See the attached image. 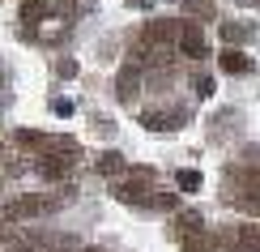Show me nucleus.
Wrapping results in <instances>:
<instances>
[{
	"label": "nucleus",
	"mask_w": 260,
	"mask_h": 252,
	"mask_svg": "<svg viewBox=\"0 0 260 252\" xmlns=\"http://www.w3.org/2000/svg\"><path fill=\"white\" fill-rule=\"evenodd\" d=\"M5 77H9V73H5V64H0V86H5Z\"/></svg>",
	"instance_id": "f3484780"
},
{
	"label": "nucleus",
	"mask_w": 260,
	"mask_h": 252,
	"mask_svg": "<svg viewBox=\"0 0 260 252\" xmlns=\"http://www.w3.org/2000/svg\"><path fill=\"white\" fill-rule=\"evenodd\" d=\"M0 188H5V180H0Z\"/></svg>",
	"instance_id": "aec40b11"
},
{
	"label": "nucleus",
	"mask_w": 260,
	"mask_h": 252,
	"mask_svg": "<svg viewBox=\"0 0 260 252\" xmlns=\"http://www.w3.org/2000/svg\"><path fill=\"white\" fill-rule=\"evenodd\" d=\"M192 86H197V94H213V81L209 77H192Z\"/></svg>",
	"instance_id": "2eb2a0df"
},
{
	"label": "nucleus",
	"mask_w": 260,
	"mask_h": 252,
	"mask_svg": "<svg viewBox=\"0 0 260 252\" xmlns=\"http://www.w3.org/2000/svg\"><path fill=\"white\" fill-rule=\"evenodd\" d=\"M149 188H154V171H149V167H137V171H128L124 175V180H115V201H128V205H149V201H154V192H149Z\"/></svg>",
	"instance_id": "f03ea898"
},
{
	"label": "nucleus",
	"mask_w": 260,
	"mask_h": 252,
	"mask_svg": "<svg viewBox=\"0 0 260 252\" xmlns=\"http://www.w3.org/2000/svg\"><path fill=\"white\" fill-rule=\"evenodd\" d=\"M51 13H73V5H64V0H21L26 26H39V21H47Z\"/></svg>",
	"instance_id": "20e7f679"
},
{
	"label": "nucleus",
	"mask_w": 260,
	"mask_h": 252,
	"mask_svg": "<svg viewBox=\"0 0 260 252\" xmlns=\"http://www.w3.org/2000/svg\"><path fill=\"white\" fill-rule=\"evenodd\" d=\"M222 35H226V43H247V39H252V26H239V21H226V26H222Z\"/></svg>",
	"instance_id": "ddd939ff"
},
{
	"label": "nucleus",
	"mask_w": 260,
	"mask_h": 252,
	"mask_svg": "<svg viewBox=\"0 0 260 252\" xmlns=\"http://www.w3.org/2000/svg\"><path fill=\"white\" fill-rule=\"evenodd\" d=\"M205 231V218L197 214V210H183L179 218H175V227H171V235H179V239H188V235H201Z\"/></svg>",
	"instance_id": "0eeeda50"
},
{
	"label": "nucleus",
	"mask_w": 260,
	"mask_h": 252,
	"mask_svg": "<svg viewBox=\"0 0 260 252\" xmlns=\"http://www.w3.org/2000/svg\"><path fill=\"white\" fill-rule=\"evenodd\" d=\"M175 35H179V51H183L188 60H205V51H209V43H205V35H201L197 26H179Z\"/></svg>",
	"instance_id": "39448f33"
},
{
	"label": "nucleus",
	"mask_w": 260,
	"mask_h": 252,
	"mask_svg": "<svg viewBox=\"0 0 260 252\" xmlns=\"http://www.w3.org/2000/svg\"><path fill=\"white\" fill-rule=\"evenodd\" d=\"M13 239H17V231L9 222H0V244H13Z\"/></svg>",
	"instance_id": "dca6fc26"
},
{
	"label": "nucleus",
	"mask_w": 260,
	"mask_h": 252,
	"mask_svg": "<svg viewBox=\"0 0 260 252\" xmlns=\"http://www.w3.org/2000/svg\"><path fill=\"white\" fill-rule=\"evenodd\" d=\"M141 124L149 128V133H171V128L183 124V116H162V111H145L141 116Z\"/></svg>",
	"instance_id": "1a4fd4ad"
},
{
	"label": "nucleus",
	"mask_w": 260,
	"mask_h": 252,
	"mask_svg": "<svg viewBox=\"0 0 260 252\" xmlns=\"http://www.w3.org/2000/svg\"><path fill=\"white\" fill-rule=\"evenodd\" d=\"M0 158H5V146H0Z\"/></svg>",
	"instance_id": "6ab92c4d"
},
{
	"label": "nucleus",
	"mask_w": 260,
	"mask_h": 252,
	"mask_svg": "<svg viewBox=\"0 0 260 252\" xmlns=\"http://www.w3.org/2000/svg\"><path fill=\"white\" fill-rule=\"evenodd\" d=\"M175 184H179L183 192H197V188H201V171H179V175H175Z\"/></svg>",
	"instance_id": "4468645a"
},
{
	"label": "nucleus",
	"mask_w": 260,
	"mask_h": 252,
	"mask_svg": "<svg viewBox=\"0 0 260 252\" xmlns=\"http://www.w3.org/2000/svg\"><path fill=\"white\" fill-rule=\"evenodd\" d=\"M81 252H99V248H81Z\"/></svg>",
	"instance_id": "a211bd4d"
},
{
	"label": "nucleus",
	"mask_w": 260,
	"mask_h": 252,
	"mask_svg": "<svg viewBox=\"0 0 260 252\" xmlns=\"http://www.w3.org/2000/svg\"><path fill=\"white\" fill-rule=\"evenodd\" d=\"M222 73H252V60H247L243 56V51H226V56H222Z\"/></svg>",
	"instance_id": "f8f14e48"
},
{
	"label": "nucleus",
	"mask_w": 260,
	"mask_h": 252,
	"mask_svg": "<svg viewBox=\"0 0 260 252\" xmlns=\"http://www.w3.org/2000/svg\"><path fill=\"white\" fill-rule=\"evenodd\" d=\"M73 154H60V150H43V154H35V171L43 175V180H51V184H60V180H69V171H73Z\"/></svg>",
	"instance_id": "7ed1b4c3"
},
{
	"label": "nucleus",
	"mask_w": 260,
	"mask_h": 252,
	"mask_svg": "<svg viewBox=\"0 0 260 252\" xmlns=\"http://www.w3.org/2000/svg\"><path fill=\"white\" fill-rule=\"evenodd\" d=\"M47 133H35V128H21V133H17V146L21 150H30V154H43V150H47Z\"/></svg>",
	"instance_id": "9b49d317"
},
{
	"label": "nucleus",
	"mask_w": 260,
	"mask_h": 252,
	"mask_svg": "<svg viewBox=\"0 0 260 252\" xmlns=\"http://www.w3.org/2000/svg\"><path fill=\"white\" fill-rule=\"evenodd\" d=\"M231 244H235V252H256L260 248V227L256 222H243L239 231L231 235Z\"/></svg>",
	"instance_id": "6e6552de"
},
{
	"label": "nucleus",
	"mask_w": 260,
	"mask_h": 252,
	"mask_svg": "<svg viewBox=\"0 0 260 252\" xmlns=\"http://www.w3.org/2000/svg\"><path fill=\"white\" fill-rule=\"evenodd\" d=\"M64 201H73V192H21V197H13V201L0 205V222H9V227L35 222V218L56 214Z\"/></svg>",
	"instance_id": "f257e3e1"
},
{
	"label": "nucleus",
	"mask_w": 260,
	"mask_h": 252,
	"mask_svg": "<svg viewBox=\"0 0 260 252\" xmlns=\"http://www.w3.org/2000/svg\"><path fill=\"white\" fill-rule=\"evenodd\" d=\"M137 90H141V73H137V69H124V73H120V81H115V94H120V103H133Z\"/></svg>",
	"instance_id": "9d476101"
},
{
	"label": "nucleus",
	"mask_w": 260,
	"mask_h": 252,
	"mask_svg": "<svg viewBox=\"0 0 260 252\" xmlns=\"http://www.w3.org/2000/svg\"><path fill=\"white\" fill-rule=\"evenodd\" d=\"M94 171L107 175V180H115V175H124V171H128V158H124V154H115V150H107V154L94 158Z\"/></svg>",
	"instance_id": "423d86ee"
}]
</instances>
